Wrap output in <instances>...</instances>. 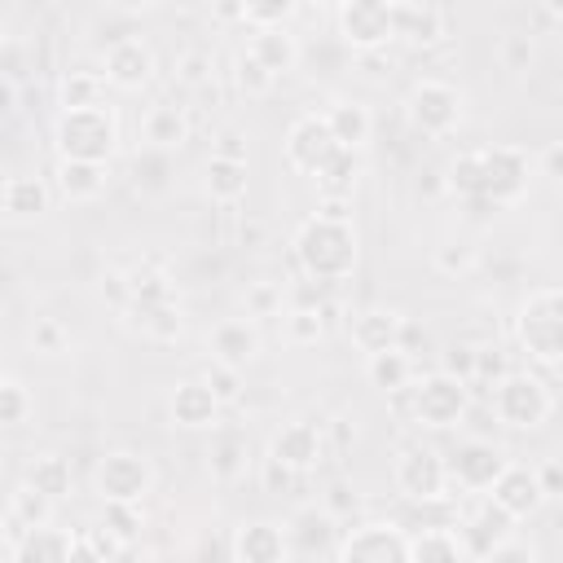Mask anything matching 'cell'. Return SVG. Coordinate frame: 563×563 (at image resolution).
I'll use <instances>...</instances> for the list:
<instances>
[{
	"label": "cell",
	"instance_id": "ba28073f",
	"mask_svg": "<svg viewBox=\"0 0 563 563\" xmlns=\"http://www.w3.org/2000/svg\"><path fill=\"white\" fill-rule=\"evenodd\" d=\"M92 484H97V497L101 501H123V506H141V497L154 488V466L145 453H132V449H114L97 462L92 471Z\"/></svg>",
	"mask_w": 563,
	"mask_h": 563
},
{
	"label": "cell",
	"instance_id": "8992f818",
	"mask_svg": "<svg viewBox=\"0 0 563 563\" xmlns=\"http://www.w3.org/2000/svg\"><path fill=\"white\" fill-rule=\"evenodd\" d=\"M466 409H471V383H457V378H449L440 369L409 387V413L422 427H435V431L457 427L466 418Z\"/></svg>",
	"mask_w": 563,
	"mask_h": 563
},
{
	"label": "cell",
	"instance_id": "681fc988",
	"mask_svg": "<svg viewBox=\"0 0 563 563\" xmlns=\"http://www.w3.org/2000/svg\"><path fill=\"white\" fill-rule=\"evenodd\" d=\"M202 383L216 391L220 405H229V400L242 396V369H229V365H216V361H211V365L202 369Z\"/></svg>",
	"mask_w": 563,
	"mask_h": 563
},
{
	"label": "cell",
	"instance_id": "e575fe53",
	"mask_svg": "<svg viewBox=\"0 0 563 563\" xmlns=\"http://www.w3.org/2000/svg\"><path fill=\"white\" fill-rule=\"evenodd\" d=\"M22 484H31L35 493H44L48 501H62V497L70 493V462L57 457V453H40V457L26 462Z\"/></svg>",
	"mask_w": 563,
	"mask_h": 563
},
{
	"label": "cell",
	"instance_id": "6f0895ef",
	"mask_svg": "<svg viewBox=\"0 0 563 563\" xmlns=\"http://www.w3.org/2000/svg\"><path fill=\"white\" fill-rule=\"evenodd\" d=\"M484 563H537V550L528 545V541H519V537H510L506 545H497Z\"/></svg>",
	"mask_w": 563,
	"mask_h": 563
},
{
	"label": "cell",
	"instance_id": "f1b7e54d",
	"mask_svg": "<svg viewBox=\"0 0 563 563\" xmlns=\"http://www.w3.org/2000/svg\"><path fill=\"white\" fill-rule=\"evenodd\" d=\"M466 545L453 528H418L409 532V563H466Z\"/></svg>",
	"mask_w": 563,
	"mask_h": 563
},
{
	"label": "cell",
	"instance_id": "3957f363",
	"mask_svg": "<svg viewBox=\"0 0 563 563\" xmlns=\"http://www.w3.org/2000/svg\"><path fill=\"white\" fill-rule=\"evenodd\" d=\"M515 334L532 361L563 365V286L532 290L515 312Z\"/></svg>",
	"mask_w": 563,
	"mask_h": 563
},
{
	"label": "cell",
	"instance_id": "9f6ffc18",
	"mask_svg": "<svg viewBox=\"0 0 563 563\" xmlns=\"http://www.w3.org/2000/svg\"><path fill=\"white\" fill-rule=\"evenodd\" d=\"M79 532H84V537H88V541L97 545V554H101L106 563H119V554L128 550V545H123V541H114V537H110V532H106L101 523H88V528H79Z\"/></svg>",
	"mask_w": 563,
	"mask_h": 563
},
{
	"label": "cell",
	"instance_id": "52a82bcc",
	"mask_svg": "<svg viewBox=\"0 0 563 563\" xmlns=\"http://www.w3.org/2000/svg\"><path fill=\"white\" fill-rule=\"evenodd\" d=\"M334 31H339V44L352 48V53H378L387 48V40H396L391 31V0H343L334 9Z\"/></svg>",
	"mask_w": 563,
	"mask_h": 563
},
{
	"label": "cell",
	"instance_id": "e0dca14e",
	"mask_svg": "<svg viewBox=\"0 0 563 563\" xmlns=\"http://www.w3.org/2000/svg\"><path fill=\"white\" fill-rule=\"evenodd\" d=\"M444 9L431 0H391V31L396 40L413 44V48H431L444 40Z\"/></svg>",
	"mask_w": 563,
	"mask_h": 563
},
{
	"label": "cell",
	"instance_id": "4dcf8cb0",
	"mask_svg": "<svg viewBox=\"0 0 563 563\" xmlns=\"http://www.w3.org/2000/svg\"><path fill=\"white\" fill-rule=\"evenodd\" d=\"M53 506H57V501H48L44 493H35L31 484H18L13 497H9V515H4V519H9V545H13L26 528H48V523H53Z\"/></svg>",
	"mask_w": 563,
	"mask_h": 563
},
{
	"label": "cell",
	"instance_id": "6da1fadb",
	"mask_svg": "<svg viewBox=\"0 0 563 563\" xmlns=\"http://www.w3.org/2000/svg\"><path fill=\"white\" fill-rule=\"evenodd\" d=\"M295 260L303 268L308 282H343L352 277L356 268V229L352 220H330V216H308L299 229H295Z\"/></svg>",
	"mask_w": 563,
	"mask_h": 563
},
{
	"label": "cell",
	"instance_id": "11a10c76",
	"mask_svg": "<svg viewBox=\"0 0 563 563\" xmlns=\"http://www.w3.org/2000/svg\"><path fill=\"white\" fill-rule=\"evenodd\" d=\"M356 506H361V497H356L347 484H330V488H325V510H330L334 519H343V515H356Z\"/></svg>",
	"mask_w": 563,
	"mask_h": 563
},
{
	"label": "cell",
	"instance_id": "9a60e30c",
	"mask_svg": "<svg viewBox=\"0 0 563 563\" xmlns=\"http://www.w3.org/2000/svg\"><path fill=\"white\" fill-rule=\"evenodd\" d=\"M207 352L216 365H229V369H246L255 356H260V325L251 317H224L211 325L207 334Z\"/></svg>",
	"mask_w": 563,
	"mask_h": 563
},
{
	"label": "cell",
	"instance_id": "ffe728a7",
	"mask_svg": "<svg viewBox=\"0 0 563 563\" xmlns=\"http://www.w3.org/2000/svg\"><path fill=\"white\" fill-rule=\"evenodd\" d=\"M229 554H233V563H286L290 541H286V528H277L268 519H251L233 532Z\"/></svg>",
	"mask_w": 563,
	"mask_h": 563
},
{
	"label": "cell",
	"instance_id": "7c38bea8",
	"mask_svg": "<svg viewBox=\"0 0 563 563\" xmlns=\"http://www.w3.org/2000/svg\"><path fill=\"white\" fill-rule=\"evenodd\" d=\"M391 479H396V493L405 501H418V506L440 501L449 493V466H444V457L435 449H405L396 457Z\"/></svg>",
	"mask_w": 563,
	"mask_h": 563
},
{
	"label": "cell",
	"instance_id": "f35d334b",
	"mask_svg": "<svg viewBox=\"0 0 563 563\" xmlns=\"http://www.w3.org/2000/svg\"><path fill=\"white\" fill-rule=\"evenodd\" d=\"M31 413H35L31 387H26L18 374H4V378H0V422H4V427H22Z\"/></svg>",
	"mask_w": 563,
	"mask_h": 563
},
{
	"label": "cell",
	"instance_id": "5bb4252c",
	"mask_svg": "<svg viewBox=\"0 0 563 563\" xmlns=\"http://www.w3.org/2000/svg\"><path fill=\"white\" fill-rule=\"evenodd\" d=\"M453 532L462 537L466 554L484 563L497 545H506V541L515 537V519H510L493 497H484V501H475V506L466 510V519H462V523H453Z\"/></svg>",
	"mask_w": 563,
	"mask_h": 563
},
{
	"label": "cell",
	"instance_id": "ee69618b",
	"mask_svg": "<svg viewBox=\"0 0 563 563\" xmlns=\"http://www.w3.org/2000/svg\"><path fill=\"white\" fill-rule=\"evenodd\" d=\"M475 361H479V343H449L440 352V374L457 383H475Z\"/></svg>",
	"mask_w": 563,
	"mask_h": 563
},
{
	"label": "cell",
	"instance_id": "db71d44e",
	"mask_svg": "<svg viewBox=\"0 0 563 563\" xmlns=\"http://www.w3.org/2000/svg\"><path fill=\"white\" fill-rule=\"evenodd\" d=\"M101 295H106L119 312H128V303H132V282H128V273H106V277H101Z\"/></svg>",
	"mask_w": 563,
	"mask_h": 563
},
{
	"label": "cell",
	"instance_id": "bcb514c9",
	"mask_svg": "<svg viewBox=\"0 0 563 563\" xmlns=\"http://www.w3.org/2000/svg\"><path fill=\"white\" fill-rule=\"evenodd\" d=\"M233 79H238V88H242L246 97H260V92H268V88L277 84V79H273V75H268V70H264L246 48H242V53H238V62H233Z\"/></svg>",
	"mask_w": 563,
	"mask_h": 563
},
{
	"label": "cell",
	"instance_id": "277c9868",
	"mask_svg": "<svg viewBox=\"0 0 563 563\" xmlns=\"http://www.w3.org/2000/svg\"><path fill=\"white\" fill-rule=\"evenodd\" d=\"M479 154V211L515 207L532 185V158L519 145H488Z\"/></svg>",
	"mask_w": 563,
	"mask_h": 563
},
{
	"label": "cell",
	"instance_id": "816d5d0a",
	"mask_svg": "<svg viewBox=\"0 0 563 563\" xmlns=\"http://www.w3.org/2000/svg\"><path fill=\"white\" fill-rule=\"evenodd\" d=\"M537 484H541L545 501H550V497L563 501V457H545V462L537 466Z\"/></svg>",
	"mask_w": 563,
	"mask_h": 563
},
{
	"label": "cell",
	"instance_id": "1f68e13d",
	"mask_svg": "<svg viewBox=\"0 0 563 563\" xmlns=\"http://www.w3.org/2000/svg\"><path fill=\"white\" fill-rule=\"evenodd\" d=\"M325 123H330L339 150H356V154H361V145L369 141V132H374V119H369V110H365L361 101H334V106L325 110Z\"/></svg>",
	"mask_w": 563,
	"mask_h": 563
},
{
	"label": "cell",
	"instance_id": "7dc6e473",
	"mask_svg": "<svg viewBox=\"0 0 563 563\" xmlns=\"http://www.w3.org/2000/svg\"><path fill=\"white\" fill-rule=\"evenodd\" d=\"M31 343H35V352H44V356H62V352L70 347V330H66L57 317H40V321L31 325Z\"/></svg>",
	"mask_w": 563,
	"mask_h": 563
},
{
	"label": "cell",
	"instance_id": "d6986e66",
	"mask_svg": "<svg viewBox=\"0 0 563 563\" xmlns=\"http://www.w3.org/2000/svg\"><path fill=\"white\" fill-rule=\"evenodd\" d=\"M405 321H409V317L396 312V308H361V312H352V321H347V339H352L365 356H378V352L400 347Z\"/></svg>",
	"mask_w": 563,
	"mask_h": 563
},
{
	"label": "cell",
	"instance_id": "03108f58",
	"mask_svg": "<svg viewBox=\"0 0 563 563\" xmlns=\"http://www.w3.org/2000/svg\"><path fill=\"white\" fill-rule=\"evenodd\" d=\"M541 13H545V18H554V22H563V0H550Z\"/></svg>",
	"mask_w": 563,
	"mask_h": 563
},
{
	"label": "cell",
	"instance_id": "d590c367",
	"mask_svg": "<svg viewBox=\"0 0 563 563\" xmlns=\"http://www.w3.org/2000/svg\"><path fill=\"white\" fill-rule=\"evenodd\" d=\"M172 176H176L172 154H167V150H150V145H141V154L132 158V185H136L141 194L158 198V194L172 189Z\"/></svg>",
	"mask_w": 563,
	"mask_h": 563
},
{
	"label": "cell",
	"instance_id": "83f0119b",
	"mask_svg": "<svg viewBox=\"0 0 563 563\" xmlns=\"http://www.w3.org/2000/svg\"><path fill=\"white\" fill-rule=\"evenodd\" d=\"M53 185L66 202H92L106 189V163H79V158H57Z\"/></svg>",
	"mask_w": 563,
	"mask_h": 563
},
{
	"label": "cell",
	"instance_id": "603a6c76",
	"mask_svg": "<svg viewBox=\"0 0 563 563\" xmlns=\"http://www.w3.org/2000/svg\"><path fill=\"white\" fill-rule=\"evenodd\" d=\"M488 497H493L510 519H528V515H537L541 501H545V493H541V484H537V471L515 466V462L501 471V479L493 484Z\"/></svg>",
	"mask_w": 563,
	"mask_h": 563
},
{
	"label": "cell",
	"instance_id": "e7e4bbea",
	"mask_svg": "<svg viewBox=\"0 0 563 563\" xmlns=\"http://www.w3.org/2000/svg\"><path fill=\"white\" fill-rule=\"evenodd\" d=\"M418 347H427V330H418L413 321H405V330H400V352H418Z\"/></svg>",
	"mask_w": 563,
	"mask_h": 563
},
{
	"label": "cell",
	"instance_id": "680465c9",
	"mask_svg": "<svg viewBox=\"0 0 563 563\" xmlns=\"http://www.w3.org/2000/svg\"><path fill=\"white\" fill-rule=\"evenodd\" d=\"M216 158H233V163H246V141H242V132L224 128V132L216 136Z\"/></svg>",
	"mask_w": 563,
	"mask_h": 563
},
{
	"label": "cell",
	"instance_id": "484cf974",
	"mask_svg": "<svg viewBox=\"0 0 563 563\" xmlns=\"http://www.w3.org/2000/svg\"><path fill=\"white\" fill-rule=\"evenodd\" d=\"M141 141H145L150 150L176 154V150L189 141V114H185V106H176V101L150 106L145 119H141Z\"/></svg>",
	"mask_w": 563,
	"mask_h": 563
},
{
	"label": "cell",
	"instance_id": "f5cc1de1",
	"mask_svg": "<svg viewBox=\"0 0 563 563\" xmlns=\"http://www.w3.org/2000/svg\"><path fill=\"white\" fill-rule=\"evenodd\" d=\"M282 308V290L277 286H255L246 295V317H273Z\"/></svg>",
	"mask_w": 563,
	"mask_h": 563
},
{
	"label": "cell",
	"instance_id": "9c48e42d",
	"mask_svg": "<svg viewBox=\"0 0 563 563\" xmlns=\"http://www.w3.org/2000/svg\"><path fill=\"white\" fill-rule=\"evenodd\" d=\"M334 563H409V532L387 519H369L343 532Z\"/></svg>",
	"mask_w": 563,
	"mask_h": 563
},
{
	"label": "cell",
	"instance_id": "7402d4cb",
	"mask_svg": "<svg viewBox=\"0 0 563 563\" xmlns=\"http://www.w3.org/2000/svg\"><path fill=\"white\" fill-rule=\"evenodd\" d=\"M321 453H325V435H321V427H312V422H290V427H282L273 440H268V457H277L282 466H290V471H312L317 462H321Z\"/></svg>",
	"mask_w": 563,
	"mask_h": 563
},
{
	"label": "cell",
	"instance_id": "4316f807",
	"mask_svg": "<svg viewBox=\"0 0 563 563\" xmlns=\"http://www.w3.org/2000/svg\"><path fill=\"white\" fill-rule=\"evenodd\" d=\"M48 185L40 176H4V189H0V207L13 224H31L40 216H48Z\"/></svg>",
	"mask_w": 563,
	"mask_h": 563
},
{
	"label": "cell",
	"instance_id": "d4e9b609",
	"mask_svg": "<svg viewBox=\"0 0 563 563\" xmlns=\"http://www.w3.org/2000/svg\"><path fill=\"white\" fill-rule=\"evenodd\" d=\"M70 545L75 532L66 528H26L13 545H9V563H70Z\"/></svg>",
	"mask_w": 563,
	"mask_h": 563
},
{
	"label": "cell",
	"instance_id": "cb8c5ba5",
	"mask_svg": "<svg viewBox=\"0 0 563 563\" xmlns=\"http://www.w3.org/2000/svg\"><path fill=\"white\" fill-rule=\"evenodd\" d=\"M246 53H251V57H255L273 79H282L286 70H295V66H299V57H303V48H299V40H295V31H290V26L251 31Z\"/></svg>",
	"mask_w": 563,
	"mask_h": 563
},
{
	"label": "cell",
	"instance_id": "d6a6232c",
	"mask_svg": "<svg viewBox=\"0 0 563 563\" xmlns=\"http://www.w3.org/2000/svg\"><path fill=\"white\" fill-rule=\"evenodd\" d=\"M128 317L141 334L158 339V343H172L180 334V303L176 299H154V303H128Z\"/></svg>",
	"mask_w": 563,
	"mask_h": 563
},
{
	"label": "cell",
	"instance_id": "74e56055",
	"mask_svg": "<svg viewBox=\"0 0 563 563\" xmlns=\"http://www.w3.org/2000/svg\"><path fill=\"white\" fill-rule=\"evenodd\" d=\"M101 75H92V70H66L62 79H57V106L62 110H92V106H101Z\"/></svg>",
	"mask_w": 563,
	"mask_h": 563
},
{
	"label": "cell",
	"instance_id": "8d00e7d4",
	"mask_svg": "<svg viewBox=\"0 0 563 563\" xmlns=\"http://www.w3.org/2000/svg\"><path fill=\"white\" fill-rule=\"evenodd\" d=\"M356 176H361V154H356V150H339V154L325 163V172L317 176V194H321V198H343V202H352Z\"/></svg>",
	"mask_w": 563,
	"mask_h": 563
},
{
	"label": "cell",
	"instance_id": "ac0fdd59",
	"mask_svg": "<svg viewBox=\"0 0 563 563\" xmlns=\"http://www.w3.org/2000/svg\"><path fill=\"white\" fill-rule=\"evenodd\" d=\"M154 70H158L154 48H150L141 35L119 40V44H110V48H106V79H110L114 88H123V92L145 88V84L154 79Z\"/></svg>",
	"mask_w": 563,
	"mask_h": 563
},
{
	"label": "cell",
	"instance_id": "836d02e7",
	"mask_svg": "<svg viewBox=\"0 0 563 563\" xmlns=\"http://www.w3.org/2000/svg\"><path fill=\"white\" fill-rule=\"evenodd\" d=\"M246 163H233V158H207V167H202V189H207V198L211 202H238L242 194H246Z\"/></svg>",
	"mask_w": 563,
	"mask_h": 563
},
{
	"label": "cell",
	"instance_id": "94428289",
	"mask_svg": "<svg viewBox=\"0 0 563 563\" xmlns=\"http://www.w3.org/2000/svg\"><path fill=\"white\" fill-rule=\"evenodd\" d=\"M501 53H506V66H510V70H519V66H528V57H532V44H528V35H506Z\"/></svg>",
	"mask_w": 563,
	"mask_h": 563
},
{
	"label": "cell",
	"instance_id": "6125c7cd",
	"mask_svg": "<svg viewBox=\"0 0 563 563\" xmlns=\"http://www.w3.org/2000/svg\"><path fill=\"white\" fill-rule=\"evenodd\" d=\"M207 70H211V57H207V53H185V57H180V79H185V84H202Z\"/></svg>",
	"mask_w": 563,
	"mask_h": 563
},
{
	"label": "cell",
	"instance_id": "5b68a950",
	"mask_svg": "<svg viewBox=\"0 0 563 563\" xmlns=\"http://www.w3.org/2000/svg\"><path fill=\"white\" fill-rule=\"evenodd\" d=\"M493 413L510 431H532L554 413V396L537 374H519L515 369L506 383L493 387Z\"/></svg>",
	"mask_w": 563,
	"mask_h": 563
},
{
	"label": "cell",
	"instance_id": "91938a15",
	"mask_svg": "<svg viewBox=\"0 0 563 563\" xmlns=\"http://www.w3.org/2000/svg\"><path fill=\"white\" fill-rule=\"evenodd\" d=\"M537 172H541V176H550V180H563V141H550V145L541 150Z\"/></svg>",
	"mask_w": 563,
	"mask_h": 563
},
{
	"label": "cell",
	"instance_id": "f907efd6",
	"mask_svg": "<svg viewBox=\"0 0 563 563\" xmlns=\"http://www.w3.org/2000/svg\"><path fill=\"white\" fill-rule=\"evenodd\" d=\"M260 479H264V488H268V493H295V484H299V471L282 466L277 457H264V466H260Z\"/></svg>",
	"mask_w": 563,
	"mask_h": 563
},
{
	"label": "cell",
	"instance_id": "ab89813d",
	"mask_svg": "<svg viewBox=\"0 0 563 563\" xmlns=\"http://www.w3.org/2000/svg\"><path fill=\"white\" fill-rule=\"evenodd\" d=\"M211 475L220 479V484H233L242 471H246V440L242 435H220L216 444H211Z\"/></svg>",
	"mask_w": 563,
	"mask_h": 563
},
{
	"label": "cell",
	"instance_id": "2e32d148",
	"mask_svg": "<svg viewBox=\"0 0 563 563\" xmlns=\"http://www.w3.org/2000/svg\"><path fill=\"white\" fill-rule=\"evenodd\" d=\"M286 541H290V554L317 559V554H325V550H339L343 532H339V519H334L325 506H303V510H295V519L286 523Z\"/></svg>",
	"mask_w": 563,
	"mask_h": 563
},
{
	"label": "cell",
	"instance_id": "30bf717a",
	"mask_svg": "<svg viewBox=\"0 0 563 563\" xmlns=\"http://www.w3.org/2000/svg\"><path fill=\"white\" fill-rule=\"evenodd\" d=\"M405 114L422 136H449L462 123V92L444 79H418L405 97Z\"/></svg>",
	"mask_w": 563,
	"mask_h": 563
},
{
	"label": "cell",
	"instance_id": "f546056e",
	"mask_svg": "<svg viewBox=\"0 0 563 563\" xmlns=\"http://www.w3.org/2000/svg\"><path fill=\"white\" fill-rule=\"evenodd\" d=\"M365 378L369 387H378L383 396H400L413 387V356L391 347V352H378V356H365Z\"/></svg>",
	"mask_w": 563,
	"mask_h": 563
},
{
	"label": "cell",
	"instance_id": "7a4b0ae2",
	"mask_svg": "<svg viewBox=\"0 0 563 563\" xmlns=\"http://www.w3.org/2000/svg\"><path fill=\"white\" fill-rule=\"evenodd\" d=\"M53 145H57V158L110 163V154L119 150V119H114L110 106H92V110H57Z\"/></svg>",
	"mask_w": 563,
	"mask_h": 563
},
{
	"label": "cell",
	"instance_id": "60d3db41",
	"mask_svg": "<svg viewBox=\"0 0 563 563\" xmlns=\"http://www.w3.org/2000/svg\"><path fill=\"white\" fill-rule=\"evenodd\" d=\"M114 541L132 545L141 537V506H123V501H101V519H97Z\"/></svg>",
	"mask_w": 563,
	"mask_h": 563
},
{
	"label": "cell",
	"instance_id": "c3c4849f",
	"mask_svg": "<svg viewBox=\"0 0 563 563\" xmlns=\"http://www.w3.org/2000/svg\"><path fill=\"white\" fill-rule=\"evenodd\" d=\"M515 369L506 365V352L497 347V343H484L479 347V361H475V383H488V387H497V383H506Z\"/></svg>",
	"mask_w": 563,
	"mask_h": 563
},
{
	"label": "cell",
	"instance_id": "8fae6325",
	"mask_svg": "<svg viewBox=\"0 0 563 563\" xmlns=\"http://www.w3.org/2000/svg\"><path fill=\"white\" fill-rule=\"evenodd\" d=\"M449 488H466V493H493V484L501 479V471L510 466L506 453L493 444V440H462L449 457Z\"/></svg>",
	"mask_w": 563,
	"mask_h": 563
},
{
	"label": "cell",
	"instance_id": "be15d7a7",
	"mask_svg": "<svg viewBox=\"0 0 563 563\" xmlns=\"http://www.w3.org/2000/svg\"><path fill=\"white\" fill-rule=\"evenodd\" d=\"M70 563H106V559L97 554V545H92L84 532H75V545H70Z\"/></svg>",
	"mask_w": 563,
	"mask_h": 563
},
{
	"label": "cell",
	"instance_id": "7bdbcfd3",
	"mask_svg": "<svg viewBox=\"0 0 563 563\" xmlns=\"http://www.w3.org/2000/svg\"><path fill=\"white\" fill-rule=\"evenodd\" d=\"M321 334H325V312H317V308H290L286 312V339L295 347H308Z\"/></svg>",
	"mask_w": 563,
	"mask_h": 563
},
{
	"label": "cell",
	"instance_id": "4fadbf2b",
	"mask_svg": "<svg viewBox=\"0 0 563 563\" xmlns=\"http://www.w3.org/2000/svg\"><path fill=\"white\" fill-rule=\"evenodd\" d=\"M334 154H339V141H334L325 114H299L290 123V132H286V163L295 172H303V176L317 180Z\"/></svg>",
	"mask_w": 563,
	"mask_h": 563
},
{
	"label": "cell",
	"instance_id": "f6af8a7d",
	"mask_svg": "<svg viewBox=\"0 0 563 563\" xmlns=\"http://www.w3.org/2000/svg\"><path fill=\"white\" fill-rule=\"evenodd\" d=\"M475 264H479V251L471 242H440L435 246V268L449 277H466Z\"/></svg>",
	"mask_w": 563,
	"mask_h": 563
},
{
	"label": "cell",
	"instance_id": "44dd1931",
	"mask_svg": "<svg viewBox=\"0 0 563 563\" xmlns=\"http://www.w3.org/2000/svg\"><path fill=\"white\" fill-rule=\"evenodd\" d=\"M167 409H172V422L185 427V431H207L220 418V400H216V391L202 378L176 383L172 396H167Z\"/></svg>",
	"mask_w": 563,
	"mask_h": 563
},
{
	"label": "cell",
	"instance_id": "b9f144b4",
	"mask_svg": "<svg viewBox=\"0 0 563 563\" xmlns=\"http://www.w3.org/2000/svg\"><path fill=\"white\" fill-rule=\"evenodd\" d=\"M295 18V0H246V26L251 31H273V26H286Z\"/></svg>",
	"mask_w": 563,
	"mask_h": 563
}]
</instances>
